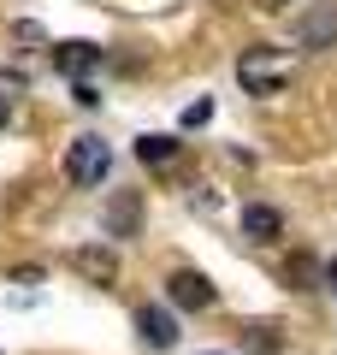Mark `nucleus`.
<instances>
[{
    "label": "nucleus",
    "mask_w": 337,
    "mask_h": 355,
    "mask_svg": "<svg viewBox=\"0 0 337 355\" xmlns=\"http://www.w3.org/2000/svg\"><path fill=\"white\" fill-rule=\"evenodd\" d=\"M290 77H296V60L278 53V48H249V53L237 60V83L249 89V95H278Z\"/></svg>",
    "instance_id": "nucleus-1"
},
{
    "label": "nucleus",
    "mask_w": 337,
    "mask_h": 355,
    "mask_svg": "<svg viewBox=\"0 0 337 355\" xmlns=\"http://www.w3.org/2000/svg\"><path fill=\"white\" fill-rule=\"evenodd\" d=\"M107 172H112V148H107L101 137H77V142H65V178H71L77 190H95Z\"/></svg>",
    "instance_id": "nucleus-2"
},
{
    "label": "nucleus",
    "mask_w": 337,
    "mask_h": 355,
    "mask_svg": "<svg viewBox=\"0 0 337 355\" xmlns=\"http://www.w3.org/2000/svg\"><path fill=\"white\" fill-rule=\"evenodd\" d=\"M65 266H71L77 279H89V284H112L119 279V249H112V243H83V249L65 254Z\"/></svg>",
    "instance_id": "nucleus-3"
},
{
    "label": "nucleus",
    "mask_w": 337,
    "mask_h": 355,
    "mask_svg": "<svg viewBox=\"0 0 337 355\" xmlns=\"http://www.w3.org/2000/svg\"><path fill=\"white\" fill-rule=\"evenodd\" d=\"M166 296H172V308H189V314L213 308V284L201 279V272H189V266H178L172 279H166Z\"/></svg>",
    "instance_id": "nucleus-4"
},
{
    "label": "nucleus",
    "mask_w": 337,
    "mask_h": 355,
    "mask_svg": "<svg viewBox=\"0 0 337 355\" xmlns=\"http://www.w3.org/2000/svg\"><path fill=\"white\" fill-rule=\"evenodd\" d=\"M137 331H142L148 349H172V343H178V314L160 308V302H142L137 308Z\"/></svg>",
    "instance_id": "nucleus-5"
},
{
    "label": "nucleus",
    "mask_w": 337,
    "mask_h": 355,
    "mask_svg": "<svg viewBox=\"0 0 337 355\" xmlns=\"http://www.w3.org/2000/svg\"><path fill=\"white\" fill-rule=\"evenodd\" d=\"M53 65H60L65 77H77V83H83V77L101 65V48H95V42H60V48H53Z\"/></svg>",
    "instance_id": "nucleus-6"
},
{
    "label": "nucleus",
    "mask_w": 337,
    "mask_h": 355,
    "mask_svg": "<svg viewBox=\"0 0 337 355\" xmlns=\"http://www.w3.org/2000/svg\"><path fill=\"white\" fill-rule=\"evenodd\" d=\"M243 237L278 243V237H284V214H278V207H266V202H249V207H243Z\"/></svg>",
    "instance_id": "nucleus-7"
},
{
    "label": "nucleus",
    "mask_w": 337,
    "mask_h": 355,
    "mask_svg": "<svg viewBox=\"0 0 337 355\" xmlns=\"http://www.w3.org/2000/svg\"><path fill=\"white\" fill-rule=\"evenodd\" d=\"M296 42L302 48H331L337 42V6H313V12L296 24Z\"/></svg>",
    "instance_id": "nucleus-8"
},
{
    "label": "nucleus",
    "mask_w": 337,
    "mask_h": 355,
    "mask_svg": "<svg viewBox=\"0 0 337 355\" xmlns=\"http://www.w3.org/2000/svg\"><path fill=\"white\" fill-rule=\"evenodd\" d=\"M137 225H142L137 190H119V196H112V207H107V231H112V237H137Z\"/></svg>",
    "instance_id": "nucleus-9"
},
{
    "label": "nucleus",
    "mask_w": 337,
    "mask_h": 355,
    "mask_svg": "<svg viewBox=\"0 0 337 355\" xmlns=\"http://www.w3.org/2000/svg\"><path fill=\"white\" fill-rule=\"evenodd\" d=\"M137 160L142 166H172L178 160V137H137Z\"/></svg>",
    "instance_id": "nucleus-10"
},
{
    "label": "nucleus",
    "mask_w": 337,
    "mask_h": 355,
    "mask_svg": "<svg viewBox=\"0 0 337 355\" xmlns=\"http://www.w3.org/2000/svg\"><path fill=\"white\" fill-rule=\"evenodd\" d=\"M243 343H249V349H278V326H243Z\"/></svg>",
    "instance_id": "nucleus-11"
},
{
    "label": "nucleus",
    "mask_w": 337,
    "mask_h": 355,
    "mask_svg": "<svg viewBox=\"0 0 337 355\" xmlns=\"http://www.w3.org/2000/svg\"><path fill=\"white\" fill-rule=\"evenodd\" d=\"M207 119H213V95H201V101H189V107H184V130L207 125Z\"/></svg>",
    "instance_id": "nucleus-12"
},
{
    "label": "nucleus",
    "mask_w": 337,
    "mask_h": 355,
    "mask_svg": "<svg viewBox=\"0 0 337 355\" xmlns=\"http://www.w3.org/2000/svg\"><path fill=\"white\" fill-rule=\"evenodd\" d=\"M0 95L18 101V95H24V71H0Z\"/></svg>",
    "instance_id": "nucleus-13"
},
{
    "label": "nucleus",
    "mask_w": 337,
    "mask_h": 355,
    "mask_svg": "<svg viewBox=\"0 0 337 355\" xmlns=\"http://www.w3.org/2000/svg\"><path fill=\"white\" fill-rule=\"evenodd\" d=\"M95 101H101V89L83 77V83H77V107H95Z\"/></svg>",
    "instance_id": "nucleus-14"
},
{
    "label": "nucleus",
    "mask_w": 337,
    "mask_h": 355,
    "mask_svg": "<svg viewBox=\"0 0 337 355\" xmlns=\"http://www.w3.org/2000/svg\"><path fill=\"white\" fill-rule=\"evenodd\" d=\"M6 119H12V101H6V95H0V125H6Z\"/></svg>",
    "instance_id": "nucleus-15"
},
{
    "label": "nucleus",
    "mask_w": 337,
    "mask_h": 355,
    "mask_svg": "<svg viewBox=\"0 0 337 355\" xmlns=\"http://www.w3.org/2000/svg\"><path fill=\"white\" fill-rule=\"evenodd\" d=\"M261 6H266V12H278V6H290V0H261Z\"/></svg>",
    "instance_id": "nucleus-16"
},
{
    "label": "nucleus",
    "mask_w": 337,
    "mask_h": 355,
    "mask_svg": "<svg viewBox=\"0 0 337 355\" xmlns=\"http://www.w3.org/2000/svg\"><path fill=\"white\" fill-rule=\"evenodd\" d=\"M207 355H225V349H207Z\"/></svg>",
    "instance_id": "nucleus-17"
}]
</instances>
